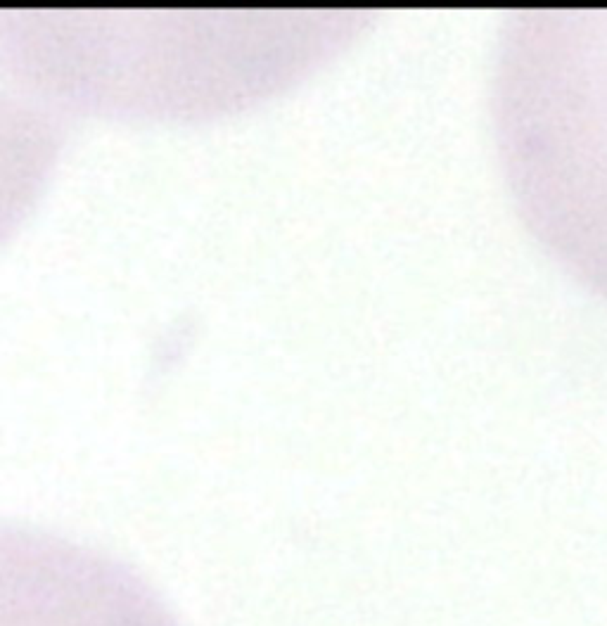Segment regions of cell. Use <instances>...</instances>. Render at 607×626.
Listing matches in <instances>:
<instances>
[{
  "mask_svg": "<svg viewBox=\"0 0 607 626\" xmlns=\"http://www.w3.org/2000/svg\"><path fill=\"white\" fill-rule=\"evenodd\" d=\"M0 626H183L145 574L95 546L0 522Z\"/></svg>",
  "mask_w": 607,
  "mask_h": 626,
  "instance_id": "6da1fadb",
  "label": "cell"
}]
</instances>
